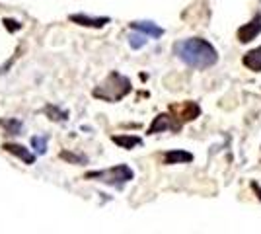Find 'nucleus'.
Segmentation results:
<instances>
[{"label": "nucleus", "instance_id": "4", "mask_svg": "<svg viewBox=\"0 0 261 234\" xmlns=\"http://www.w3.org/2000/svg\"><path fill=\"white\" fill-rule=\"evenodd\" d=\"M181 127H184V123L179 121L177 117H175L172 112H166V113H158L156 117H154V121L150 123V127H148V135H156V133H164V131H181Z\"/></svg>", "mask_w": 261, "mask_h": 234}, {"label": "nucleus", "instance_id": "7", "mask_svg": "<svg viewBox=\"0 0 261 234\" xmlns=\"http://www.w3.org/2000/svg\"><path fill=\"white\" fill-rule=\"evenodd\" d=\"M68 20L72 23H78V25H84V28H103V25H108L111 22V18L108 16H103V18H92V16H88V14H70L68 16Z\"/></svg>", "mask_w": 261, "mask_h": 234}, {"label": "nucleus", "instance_id": "10", "mask_svg": "<svg viewBox=\"0 0 261 234\" xmlns=\"http://www.w3.org/2000/svg\"><path fill=\"white\" fill-rule=\"evenodd\" d=\"M189 162H193V154L191 152H187V150H168L166 154H164V164H168V166H174V164H189Z\"/></svg>", "mask_w": 261, "mask_h": 234}, {"label": "nucleus", "instance_id": "15", "mask_svg": "<svg viewBox=\"0 0 261 234\" xmlns=\"http://www.w3.org/2000/svg\"><path fill=\"white\" fill-rule=\"evenodd\" d=\"M47 143H49V137H45V135H35V137H32L33 150L39 156L47 152Z\"/></svg>", "mask_w": 261, "mask_h": 234}, {"label": "nucleus", "instance_id": "12", "mask_svg": "<svg viewBox=\"0 0 261 234\" xmlns=\"http://www.w3.org/2000/svg\"><path fill=\"white\" fill-rule=\"evenodd\" d=\"M111 141L119 146V148H125V150H133L135 146L142 145V139L137 137V135H113Z\"/></svg>", "mask_w": 261, "mask_h": 234}, {"label": "nucleus", "instance_id": "6", "mask_svg": "<svg viewBox=\"0 0 261 234\" xmlns=\"http://www.w3.org/2000/svg\"><path fill=\"white\" fill-rule=\"evenodd\" d=\"M261 34V12H257L248 23H244L238 30V41L240 43H250L257 35Z\"/></svg>", "mask_w": 261, "mask_h": 234}, {"label": "nucleus", "instance_id": "11", "mask_svg": "<svg viewBox=\"0 0 261 234\" xmlns=\"http://www.w3.org/2000/svg\"><path fill=\"white\" fill-rule=\"evenodd\" d=\"M242 65L251 72H261V47H255L242 57Z\"/></svg>", "mask_w": 261, "mask_h": 234}, {"label": "nucleus", "instance_id": "9", "mask_svg": "<svg viewBox=\"0 0 261 234\" xmlns=\"http://www.w3.org/2000/svg\"><path fill=\"white\" fill-rule=\"evenodd\" d=\"M2 148H4L6 152H10V154L18 156L20 160H23V164H33V162H35V154L30 152V150L22 145H16V143H4Z\"/></svg>", "mask_w": 261, "mask_h": 234}, {"label": "nucleus", "instance_id": "14", "mask_svg": "<svg viewBox=\"0 0 261 234\" xmlns=\"http://www.w3.org/2000/svg\"><path fill=\"white\" fill-rule=\"evenodd\" d=\"M146 41H148V35L146 34H142V32H133V34L129 35V45H130V49H142L144 45H146Z\"/></svg>", "mask_w": 261, "mask_h": 234}, {"label": "nucleus", "instance_id": "16", "mask_svg": "<svg viewBox=\"0 0 261 234\" xmlns=\"http://www.w3.org/2000/svg\"><path fill=\"white\" fill-rule=\"evenodd\" d=\"M0 125L6 129L8 135H20L23 129V123L20 119H4V121H0Z\"/></svg>", "mask_w": 261, "mask_h": 234}, {"label": "nucleus", "instance_id": "1", "mask_svg": "<svg viewBox=\"0 0 261 234\" xmlns=\"http://www.w3.org/2000/svg\"><path fill=\"white\" fill-rule=\"evenodd\" d=\"M174 55L187 67L197 68V70H205L218 63V53L215 45L208 43L203 37H189V39L177 41L174 45Z\"/></svg>", "mask_w": 261, "mask_h": 234}, {"label": "nucleus", "instance_id": "2", "mask_svg": "<svg viewBox=\"0 0 261 234\" xmlns=\"http://www.w3.org/2000/svg\"><path fill=\"white\" fill-rule=\"evenodd\" d=\"M130 90H133L130 78H127L125 74L117 72V70H113L106 76L103 82H99L98 86L94 88L92 96L98 98V100L108 101V103H115V101L123 100L125 96H129Z\"/></svg>", "mask_w": 261, "mask_h": 234}, {"label": "nucleus", "instance_id": "18", "mask_svg": "<svg viewBox=\"0 0 261 234\" xmlns=\"http://www.w3.org/2000/svg\"><path fill=\"white\" fill-rule=\"evenodd\" d=\"M2 23H4V28H6L10 34H16V32H20V30H22V23L16 22V20H12V18H4Z\"/></svg>", "mask_w": 261, "mask_h": 234}, {"label": "nucleus", "instance_id": "5", "mask_svg": "<svg viewBox=\"0 0 261 234\" xmlns=\"http://www.w3.org/2000/svg\"><path fill=\"white\" fill-rule=\"evenodd\" d=\"M170 112L174 113L175 117L185 125V123H189V121H195L197 117L201 115V108H199L197 101L187 100V101H184V103H172V106H170Z\"/></svg>", "mask_w": 261, "mask_h": 234}, {"label": "nucleus", "instance_id": "17", "mask_svg": "<svg viewBox=\"0 0 261 234\" xmlns=\"http://www.w3.org/2000/svg\"><path fill=\"white\" fill-rule=\"evenodd\" d=\"M61 158H63V160H68V162H72V164H84V162L88 160L86 156H78V154H74V152H66V150L61 152Z\"/></svg>", "mask_w": 261, "mask_h": 234}, {"label": "nucleus", "instance_id": "3", "mask_svg": "<svg viewBox=\"0 0 261 234\" xmlns=\"http://www.w3.org/2000/svg\"><path fill=\"white\" fill-rule=\"evenodd\" d=\"M88 179H98L101 184L113 186L117 190H123L125 184H129L130 179H135V172L130 170L127 164H117L113 168H106V170H92L86 174Z\"/></svg>", "mask_w": 261, "mask_h": 234}, {"label": "nucleus", "instance_id": "8", "mask_svg": "<svg viewBox=\"0 0 261 234\" xmlns=\"http://www.w3.org/2000/svg\"><path fill=\"white\" fill-rule=\"evenodd\" d=\"M130 30H137L146 34L150 39H160L164 35V28H160L158 23L154 22H130Z\"/></svg>", "mask_w": 261, "mask_h": 234}, {"label": "nucleus", "instance_id": "13", "mask_svg": "<svg viewBox=\"0 0 261 234\" xmlns=\"http://www.w3.org/2000/svg\"><path fill=\"white\" fill-rule=\"evenodd\" d=\"M45 115H47L51 121H66V119H68V112L57 108V106H47V108H45Z\"/></svg>", "mask_w": 261, "mask_h": 234}, {"label": "nucleus", "instance_id": "19", "mask_svg": "<svg viewBox=\"0 0 261 234\" xmlns=\"http://www.w3.org/2000/svg\"><path fill=\"white\" fill-rule=\"evenodd\" d=\"M250 186H251V190H253V193H255V197L261 201V186L257 184V181H251Z\"/></svg>", "mask_w": 261, "mask_h": 234}]
</instances>
